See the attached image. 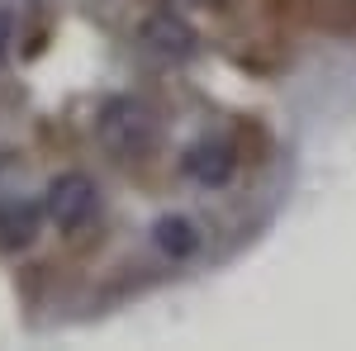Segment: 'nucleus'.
<instances>
[{
    "label": "nucleus",
    "instance_id": "nucleus-1",
    "mask_svg": "<svg viewBox=\"0 0 356 351\" xmlns=\"http://www.w3.org/2000/svg\"><path fill=\"white\" fill-rule=\"evenodd\" d=\"M95 133L114 157H147L157 142V114L134 95H114L95 119Z\"/></svg>",
    "mask_w": 356,
    "mask_h": 351
},
{
    "label": "nucleus",
    "instance_id": "nucleus-2",
    "mask_svg": "<svg viewBox=\"0 0 356 351\" xmlns=\"http://www.w3.org/2000/svg\"><path fill=\"white\" fill-rule=\"evenodd\" d=\"M95 181L90 176H81V171H67V176H57L53 186H48V218H53L62 233H72V228H81L86 218H90V209H95Z\"/></svg>",
    "mask_w": 356,
    "mask_h": 351
},
{
    "label": "nucleus",
    "instance_id": "nucleus-3",
    "mask_svg": "<svg viewBox=\"0 0 356 351\" xmlns=\"http://www.w3.org/2000/svg\"><path fill=\"white\" fill-rule=\"evenodd\" d=\"M138 43H143V53H152L157 62H186V57L195 53V28L186 24L181 15L157 10V15H147V19H143Z\"/></svg>",
    "mask_w": 356,
    "mask_h": 351
},
{
    "label": "nucleus",
    "instance_id": "nucleus-4",
    "mask_svg": "<svg viewBox=\"0 0 356 351\" xmlns=\"http://www.w3.org/2000/svg\"><path fill=\"white\" fill-rule=\"evenodd\" d=\"M233 166H238V157H233L228 142H195L186 152V176L200 186H228Z\"/></svg>",
    "mask_w": 356,
    "mask_h": 351
},
{
    "label": "nucleus",
    "instance_id": "nucleus-5",
    "mask_svg": "<svg viewBox=\"0 0 356 351\" xmlns=\"http://www.w3.org/2000/svg\"><path fill=\"white\" fill-rule=\"evenodd\" d=\"M152 243H157V252L162 256H171V261H186V256H195L200 252V228H195L191 218L181 214H166L152 223Z\"/></svg>",
    "mask_w": 356,
    "mask_h": 351
},
{
    "label": "nucleus",
    "instance_id": "nucleus-6",
    "mask_svg": "<svg viewBox=\"0 0 356 351\" xmlns=\"http://www.w3.org/2000/svg\"><path fill=\"white\" fill-rule=\"evenodd\" d=\"M38 233V209L29 199H0V247H29Z\"/></svg>",
    "mask_w": 356,
    "mask_h": 351
}]
</instances>
